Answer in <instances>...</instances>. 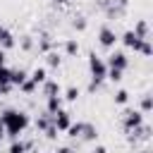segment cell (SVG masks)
Returning <instances> with one entry per match:
<instances>
[{"instance_id": "6da1fadb", "label": "cell", "mask_w": 153, "mask_h": 153, "mask_svg": "<svg viewBox=\"0 0 153 153\" xmlns=\"http://www.w3.org/2000/svg\"><path fill=\"white\" fill-rule=\"evenodd\" d=\"M0 122L5 124V131H7V136L10 139H19L24 131H26V127H29V115L24 112V110H17V108H7L2 115H0Z\"/></svg>"}, {"instance_id": "7a4b0ae2", "label": "cell", "mask_w": 153, "mask_h": 153, "mask_svg": "<svg viewBox=\"0 0 153 153\" xmlns=\"http://www.w3.org/2000/svg\"><path fill=\"white\" fill-rule=\"evenodd\" d=\"M67 134L72 139H79V141H86V143H93L98 139V129L91 122H72L69 129H67Z\"/></svg>"}, {"instance_id": "3957f363", "label": "cell", "mask_w": 153, "mask_h": 153, "mask_svg": "<svg viewBox=\"0 0 153 153\" xmlns=\"http://www.w3.org/2000/svg\"><path fill=\"white\" fill-rule=\"evenodd\" d=\"M88 72H91V81H93V84H103L105 76H108V65H105V60H103L100 55L91 53V55H88Z\"/></svg>"}, {"instance_id": "277c9868", "label": "cell", "mask_w": 153, "mask_h": 153, "mask_svg": "<svg viewBox=\"0 0 153 153\" xmlns=\"http://www.w3.org/2000/svg\"><path fill=\"white\" fill-rule=\"evenodd\" d=\"M141 124H143V112H141V110L127 108V110L122 112V129H124V131H131V129H136V127H141Z\"/></svg>"}, {"instance_id": "5b68a950", "label": "cell", "mask_w": 153, "mask_h": 153, "mask_svg": "<svg viewBox=\"0 0 153 153\" xmlns=\"http://www.w3.org/2000/svg\"><path fill=\"white\" fill-rule=\"evenodd\" d=\"M127 10H129V0H108V5H105V17L108 19H122L124 14H127Z\"/></svg>"}, {"instance_id": "8992f818", "label": "cell", "mask_w": 153, "mask_h": 153, "mask_svg": "<svg viewBox=\"0 0 153 153\" xmlns=\"http://www.w3.org/2000/svg\"><path fill=\"white\" fill-rule=\"evenodd\" d=\"M105 65H108V69H117V72H124V69L129 67V57H127V53H124V50H112V53L108 55Z\"/></svg>"}, {"instance_id": "52a82bcc", "label": "cell", "mask_w": 153, "mask_h": 153, "mask_svg": "<svg viewBox=\"0 0 153 153\" xmlns=\"http://www.w3.org/2000/svg\"><path fill=\"white\" fill-rule=\"evenodd\" d=\"M117 33H115V29L112 26H108V24H103L100 26V31H98V43L103 45V48H115V43H117Z\"/></svg>"}, {"instance_id": "ba28073f", "label": "cell", "mask_w": 153, "mask_h": 153, "mask_svg": "<svg viewBox=\"0 0 153 153\" xmlns=\"http://www.w3.org/2000/svg\"><path fill=\"white\" fill-rule=\"evenodd\" d=\"M53 124H55V129L57 131H67L69 129V124H72V115L67 112V110H57L55 115H53Z\"/></svg>"}, {"instance_id": "9c48e42d", "label": "cell", "mask_w": 153, "mask_h": 153, "mask_svg": "<svg viewBox=\"0 0 153 153\" xmlns=\"http://www.w3.org/2000/svg\"><path fill=\"white\" fill-rule=\"evenodd\" d=\"M127 139H129L131 143H134V141H148V139H151V127H148V124H141V127L127 131Z\"/></svg>"}, {"instance_id": "30bf717a", "label": "cell", "mask_w": 153, "mask_h": 153, "mask_svg": "<svg viewBox=\"0 0 153 153\" xmlns=\"http://www.w3.org/2000/svg\"><path fill=\"white\" fill-rule=\"evenodd\" d=\"M117 41H122V43H124L127 48H131V50H139V48H141V43H143V41H141V38H139V36H136L131 29H129V31H124V33H122ZM146 41H148V38H146Z\"/></svg>"}, {"instance_id": "8fae6325", "label": "cell", "mask_w": 153, "mask_h": 153, "mask_svg": "<svg viewBox=\"0 0 153 153\" xmlns=\"http://www.w3.org/2000/svg\"><path fill=\"white\" fill-rule=\"evenodd\" d=\"M41 86H43V96H45V98H53V96H60V93H62V88H60V84H57L55 79H45Z\"/></svg>"}, {"instance_id": "7c38bea8", "label": "cell", "mask_w": 153, "mask_h": 153, "mask_svg": "<svg viewBox=\"0 0 153 153\" xmlns=\"http://www.w3.org/2000/svg\"><path fill=\"white\" fill-rule=\"evenodd\" d=\"M14 45H17V41H14V33H12V31L5 26V29L0 31V48H2V50H10V48H14Z\"/></svg>"}, {"instance_id": "4fadbf2b", "label": "cell", "mask_w": 153, "mask_h": 153, "mask_svg": "<svg viewBox=\"0 0 153 153\" xmlns=\"http://www.w3.org/2000/svg\"><path fill=\"white\" fill-rule=\"evenodd\" d=\"M131 31H134L141 41H146V38L151 36V29H148V22H146V19H139V22L134 24V29H131Z\"/></svg>"}, {"instance_id": "5bb4252c", "label": "cell", "mask_w": 153, "mask_h": 153, "mask_svg": "<svg viewBox=\"0 0 153 153\" xmlns=\"http://www.w3.org/2000/svg\"><path fill=\"white\" fill-rule=\"evenodd\" d=\"M10 76H12V69H7V67H0V91H2V93H7V91L12 88V84H10Z\"/></svg>"}, {"instance_id": "9a60e30c", "label": "cell", "mask_w": 153, "mask_h": 153, "mask_svg": "<svg viewBox=\"0 0 153 153\" xmlns=\"http://www.w3.org/2000/svg\"><path fill=\"white\" fill-rule=\"evenodd\" d=\"M60 108H62V98H60V96L45 98V112H48V115H55V112H57Z\"/></svg>"}, {"instance_id": "2e32d148", "label": "cell", "mask_w": 153, "mask_h": 153, "mask_svg": "<svg viewBox=\"0 0 153 153\" xmlns=\"http://www.w3.org/2000/svg\"><path fill=\"white\" fill-rule=\"evenodd\" d=\"M29 148H31V143H29V141L12 139V143H10V151H7V153H26Z\"/></svg>"}, {"instance_id": "e0dca14e", "label": "cell", "mask_w": 153, "mask_h": 153, "mask_svg": "<svg viewBox=\"0 0 153 153\" xmlns=\"http://www.w3.org/2000/svg\"><path fill=\"white\" fill-rule=\"evenodd\" d=\"M88 26V19H86V14L84 12H76L74 17H72V29H76V31H84Z\"/></svg>"}, {"instance_id": "ac0fdd59", "label": "cell", "mask_w": 153, "mask_h": 153, "mask_svg": "<svg viewBox=\"0 0 153 153\" xmlns=\"http://www.w3.org/2000/svg\"><path fill=\"white\" fill-rule=\"evenodd\" d=\"M26 76H29V74H26V72H24L22 67H19V69H12V76H10V84H12V86H22V84L26 81Z\"/></svg>"}, {"instance_id": "d6986e66", "label": "cell", "mask_w": 153, "mask_h": 153, "mask_svg": "<svg viewBox=\"0 0 153 153\" xmlns=\"http://www.w3.org/2000/svg\"><path fill=\"white\" fill-rule=\"evenodd\" d=\"M29 79H31V81H33V84L38 86V84H43V81L48 79V72H45L43 67H36V69H33V72L29 74Z\"/></svg>"}, {"instance_id": "ffe728a7", "label": "cell", "mask_w": 153, "mask_h": 153, "mask_svg": "<svg viewBox=\"0 0 153 153\" xmlns=\"http://www.w3.org/2000/svg\"><path fill=\"white\" fill-rule=\"evenodd\" d=\"M50 48H53V38H50V33H41V41H38V50L45 55V53H50Z\"/></svg>"}, {"instance_id": "44dd1931", "label": "cell", "mask_w": 153, "mask_h": 153, "mask_svg": "<svg viewBox=\"0 0 153 153\" xmlns=\"http://www.w3.org/2000/svg\"><path fill=\"white\" fill-rule=\"evenodd\" d=\"M50 124H53V115H48V112H45V115L36 117V129H38V131H45Z\"/></svg>"}, {"instance_id": "7402d4cb", "label": "cell", "mask_w": 153, "mask_h": 153, "mask_svg": "<svg viewBox=\"0 0 153 153\" xmlns=\"http://www.w3.org/2000/svg\"><path fill=\"white\" fill-rule=\"evenodd\" d=\"M45 62H48V67H60V62H62V57H60V53H55V50H50V53H45Z\"/></svg>"}, {"instance_id": "603a6c76", "label": "cell", "mask_w": 153, "mask_h": 153, "mask_svg": "<svg viewBox=\"0 0 153 153\" xmlns=\"http://www.w3.org/2000/svg\"><path fill=\"white\" fill-rule=\"evenodd\" d=\"M65 53L67 55H76L79 53V41L76 38H67L65 41Z\"/></svg>"}, {"instance_id": "cb8c5ba5", "label": "cell", "mask_w": 153, "mask_h": 153, "mask_svg": "<svg viewBox=\"0 0 153 153\" xmlns=\"http://www.w3.org/2000/svg\"><path fill=\"white\" fill-rule=\"evenodd\" d=\"M153 110V98H151V93H143L141 96V112L146 115V112H151Z\"/></svg>"}, {"instance_id": "d4e9b609", "label": "cell", "mask_w": 153, "mask_h": 153, "mask_svg": "<svg viewBox=\"0 0 153 153\" xmlns=\"http://www.w3.org/2000/svg\"><path fill=\"white\" fill-rule=\"evenodd\" d=\"M127 100H129V91H127V88L115 91V103H117V105H124Z\"/></svg>"}, {"instance_id": "484cf974", "label": "cell", "mask_w": 153, "mask_h": 153, "mask_svg": "<svg viewBox=\"0 0 153 153\" xmlns=\"http://www.w3.org/2000/svg\"><path fill=\"white\" fill-rule=\"evenodd\" d=\"M36 88H38V86H36V84H33V81H31L29 76H26V81H24V84L19 86V91H22V93H33Z\"/></svg>"}, {"instance_id": "4316f807", "label": "cell", "mask_w": 153, "mask_h": 153, "mask_svg": "<svg viewBox=\"0 0 153 153\" xmlns=\"http://www.w3.org/2000/svg\"><path fill=\"white\" fill-rule=\"evenodd\" d=\"M19 48H22V50H31V48H33V38H31V36H22V38H19Z\"/></svg>"}, {"instance_id": "83f0119b", "label": "cell", "mask_w": 153, "mask_h": 153, "mask_svg": "<svg viewBox=\"0 0 153 153\" xmlns=\"http://www.w3.org/2000/svg\"><path fill=\"white\" fill-rule=\"evenodd\" d=\"M139 53H141V55H146V57H151V55H153V43H151V41H143V43H141V48H139Z\"/></svg>"}, {"instance_id": "f1b7e54d", "label": "cell", "mask_w": 153, "mask_h": 153, "mask_svg": "<svg viewBox=\"0 0 153 153\" xmlns=\"http://www.w3.org/2000/svg\"><path fill=\"white\" fill-rule=\"evenodd\" d=\"M65 98H67L69 103H74V100L79 98V88H76V86H69V88L65 91Z\"/></svg>"}, {"instance_id": "f546056e", "label": "cell", "mask_w": 153, "mask_h": 153, "mask_svg": "<svg viewBox=\"0 0 153 153\" xmlns=\"http://www.w3.org/2000/svg\"><path fill=\"white\" fill-rule=\"evenodd\" d=\"M122 74H124V72H117V69H108V76H105V79H110V81H122Z\"/></svg>"}, {"instance_id": "4dcf8cb0", "label": "cell", "mask_w": 153, "mask_h": 153, "mask_svg": "<svg viewBox=\"0 0 153 153\" xmlns=\"http://www.w3.org/2000/svg\"><path fill=\"white\" fill-rule=\"evenodd\" d=\"M43 134H45L48 139H57V129H55V124H50V127H48V129H45Z\"/></svg>"}, {"instance_id": "1f68e13d", "label": "cell", "mask_w": 153, "mask_h": 153, "mask_svg": "<svg viewBox=\"0 0 153 153\" xmlns=\"http://www.w3.org/2000/svg\"><path fill=\"white\" fill-rule=\"evenodd\" d=\"M91 153H108V148H105V146H103V143H96V146H93V151H91Z\"/></svg>"}, {"instance_id": "d6a6232c", "label": "cell", "mask_w": 153, "mask_h": 153, "mask_svg": "<svg viewBox=\"0 0 153 153\" xmlns=\"http://www.w3.org/2000/svg\"><path fill=\"white\" fill-rule=\"evenodd\" d=\"M55 153H74V148H72V146H60Z\"/></svg>"}, {"instance_id": "836d02e7", "label": "cell", "mask_w": 153, "mask_h": 153, "mask_svg": "<svg viewBox=\"0 0 153 153\" xmlns=\"http://www.w3.org/2000/svg\"><path fill=\"white\" fill-rule=\"evenodd\" d=\"M67 2H69V0H50L53 7H62V5H67Z\"/></svg>"}, {"instance_id": "e575fe53", "label": "cell", "mask_w": 153, "mask_h": 153, "mask_svg": "<svg viewBox=\"0 0 153 153\" xmlns=\"http://www.w3.org/2000/svg\"><path fill=\"white\" fill-rule=\"evenodd\" d=\"M5 136H7V131H5V124H2V122H0V141H2V139H5Z\"/></svg>"}, {"instance_id": "d590c367", "label": "cell", "mask_w": 153, "mask_h": 153, "mask_svg": "<svg viewBox=\"0 0 153 153\" xmlns=\"http://www.w3.org/2000/svg\"><path fill=\"white\" fill-rule=\"evenodd\" d=\"M5 60H7V57H5V50L0 48V67H5Z\"/></svg>"}, {"instance_id": "8d00e7d4", "label": "cell", "mask_w": 153, "mask_h": 153, "mask_svg": "<svg viewBox=\"0 0 153 153\" xmlns=\"http://www.w3.org/2000/svg\"><path fill=\"white\" fill-rule=\"evenodd\" d=\"M2 29H5V26H2V24H0V31H2Z\"/></svg>"}, {"instance_id": "74e56055", "label": "cell", "mask_w": 153, "mask_h": 153, "mask_svg": "<svg viewBox=\"0 0 153 153\" xmlns=\"http://www.w3.org/2000/svg\"><path fill=\"white\" fill-rule=\"evenodd\" d=\"M2 96H5V93H2V91H0V98H2Z\"/></svg>"}, {"instance_id": "f35d334b", "label": "cell", "mask_w": 153, "mask_h": 153, "mask_svg": "<svg viewBox=\"0 0 153 153\" xmlns=\"http://www.w3.org/2000/svg\"><path fill=\"white\" fill-rule=\"evenodd\" d=\"M143 153H151V151H148V148H146V151H143Z\"/></svg>"}]
</instances>
